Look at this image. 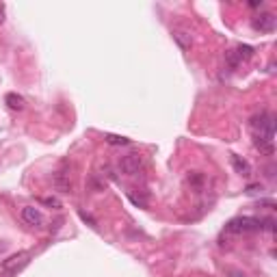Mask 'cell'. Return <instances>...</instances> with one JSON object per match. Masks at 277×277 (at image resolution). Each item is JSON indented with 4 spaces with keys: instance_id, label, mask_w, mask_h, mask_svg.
<instances>
[{
    "instance_id": "1",
    "label": "cell",
    "mask_w": 277,
    "mask_h": 277,
    "mask_svg": "<svg viewBox=\"0 0 277 277\" xmlns=\"http://www.w3.org/2000/svg\"><path fill=\"white\" fill-rule=\"evenodd\" d=\"M251 128H254L256 134H262L266 139L275 137V117L271 113H260L251 117Z\"/></svg>"
},
{
    "instance_id": "2",
    "label": "cell",
    "mask_w": 277,
    "mask_h": 277,
    "mask_svg": "<svg viewBox=\"0 0 277 277\" xmlns=\"http://www.w3.org/2000/svg\"><path fill=\"white\" fill-rule=\"evenodd\" d=\"M228 230L234 234H245V232H260L262 230V219L256 216H238V219H232L228 223Z\"/></svg>"
},
{
    "instance_id": "3",
    "label": "cell",
    "mask_w": 277,
    "mask_h": 277,
    "mask_svg": "<svg viewBox=\"0 0 277 277\" xmlns=\"http://www.w3.org/2000/svg\"><path fill=\"white\" fill-rule=\"evenodd\" d=\"M141 167H143V160H141L139 154H128L119 160V171L126 175H137Z\"/></svg>"
},
{
    "instance_id": "4",
    "label": "cell",
    "mask_w": 277,
    "mask_h": 277,
    "mask_svg": "<svg viewBox=\"0 0 277 277\" xmlns=\"http://www.w3.org/2000/svg\"><path fill=\"white\" fill-rule=\"evenodd\" d=\"M22 221L26 225H31V228H42V225L46 223V216H43V213L39 208H35V206H24Z\"/></svg>"
},
{
    "instance_id": "5",
    "label": "cell",
    "mask_w": 277,
    "mask_h": 277,
    "mask_svg": "<svg viewBox=\"0 0 277 277\" xmlns=\"http://www.w3.org/2000/svg\"><path fill=\"white\" fill-rule=\"evenodd\" d=\"M251 26H254V31H260V33H273L277 26V18L273 13H260V16L254 18Z\"/></svg>"
},
{
    "instance_id": "6",
    "label": "cell",
    "mask_w": 277,
    "mask_h": 277,
    "mask_svg": "<svg viewBox=\"0 0 277 277\" xmlns=\"http://www.w3.org/2000/svg\"><path fill=\"white\" fill-rule=\"evenodd\" d=\"M232 167H234V171L238 175H243V178H249V175H251V165L247 163L243 156L232 154Z\"/></svg>"
},
{
    "instance_id": "7",
    "label": "cell",
    "mask_w": 277,
    "mask_h": 277,
    "mask_svg": "<svg viewBox=\"0 0 277 277\" xmlns=\"http://www.w3.org/2000/svg\"><path fill=\"white\" fill-rule=\"evenodd\" d=\"M254 143H256V148H258L262 154L273 156V152H275L273 139H266V137H262V134H254Z\"/></svg>"
},
{
    "instance_id": "8",
    "label": "cell",
    "mask_w": 277,
    "mask_h": 277,
    "mask_svg": "<svg viewBox=\"0 0 277 277\" xmlns=\"http://www.w3.org/2000/svg\"><path fill=\"white\" fill-rule=\"evenodd\" d=\"M54 186H57L59 191H61V193H69V191H72V182H69L67 180V175L63 173V171H59V173H54Z\"/></svg>"
},
{
    "instance_id": "9",
    "label": "cell",
    "mask_w": 277,
    "mask_h": 277,
    "mask_svg": "<svg viewBox=\"0 0 277 277\" xmlns=\"http://www.w3.org/2000/svg\"><path fill=\"white\" fill-rule=\"evenodd\" d=\"M173 39L182 50H191V46H193V39L186 31H173Z\"/></svg>"
},
{
    "instance_id": "10",
    "label": "cell",
    "mask_w": 277,
    "mask_h": 277,
    "mask_svg": "<svg viewBox=\"0 0 277 277\" xmlns=\"http://www.w3.org/2000/svg\"><path fill=\"white\" fill-rule=\"evenodd\" d=\"M28 262V254H18V256H11L7 262H4V269H11V271H16L20 269V266H24Z\"/></svg>"
},
{
    "instance_id": "11",
    "label": "cell",
    "mask_w": 277,
    "mask_h": 277,
    "mask_svg": "<svg viewBox=\"0 0 277 277\" xmlns=\"http://www.w3.org/2000/svg\"><path fill=\"white\" fill-rule=\"evenodd\" d=\"M234 52H236V57L240 59V63H243V61H249V59L254 57V52H256V50L251 48V46H247V43H240V46L236 48Z\"/></svg>"
},
{
    "instance_id": "12",
    "label": "cell",
    "mask_w": 277,
    "mask_h": 277,
    "mask_svg": "<svg viewBox=\"0 0 277 277\" xmlns=\"http://www.w3.org/2000/svg\"><path fill=\"white\" fill-rule=\"evenodd\" d=\"M7 104H9V108H13V110H22L24 108V98L22 95H16V93H9Z\"/></svg>"
},
{
    "instance_id": "13",
    "label": "cell",
    "mask_w": 277,
    "mask_h": 277,
    "mask_svg": "<svg viewBox=\"0 0 277 277\" xmlns=\"http://www.w3.org/2000/svg\"><path fill=\"white\" fill-rule=\"evenodd\" d=\"M107 143L110 145H130V139H126V137H119V134H107Z\"/></svg>"
},
{
    "instance_id": "14",
    "label": "cell",
    "mask_w": 277,
    "mask_h": 277,
    "mask_svg": "<svg viewBox=\"0 0 277 277\" xmlns=\"http://www.w3.org/2000/svg\"><path fill=\"white\" fill-rule=\"evenodd\" d=\"M225 61H228V65H230L232 69H236V67H238V65H240V59L236 57V52H234V50H228V52H225Z\"/></svg>"
},
{
    "instance_id": "15",
    "label": "cell",
    "mask_w": 277,
    "mask_h": 277,
    "mask_svg": "<svg viewBox=\"0 0 277 277\" xmlns=\"http://www.w3.org/2000/svg\"><path fill=\"white\" fill-rule=\"evenodd\" d=\"M189 184H193V186H197L199 189V186L204 184V175H201L199 171H193V173L189 175Z\"/></svg>"
},
{
    "instance_id": "16",
    "label": "cell",
    "mask_w": 277,
    "mask_h": 277,
    "mask_svg": "<svg viewBox=\"0 0 277 277\" xmlns=\"http://www.w3.org/2000/svg\"><path fill=\"white\" fill-rule=\"evenodd\" d=\"M42 204L50 206V208H61V201H59L57 197H42Z\"/></svg>"
},
{
    "instance_id": "17",
    "label": "cell",
    "mask_w": 277,
    "mask_h": 277,
    "mask_svg": "<svg viewBox=\"0 0 277 277\" xmlns=\"http://www.w3.org/2000/svg\"><path fill=\"white\" fill-rule=\"evenodd\" d=\"M128 197H130V201H132L134 206H139V208H145V206H148V201H145V199H141V197H137V195H132V193H130Z\"/></svg>"
},
{
    "instance_id": "18",
    "label": "cell",
    "mask_w": 277,
    "mask_h": 277,
    "mask_svg": "<svg viewBox=\"0 0 277 277\" xmlns=\"http://www.w3.org/2000/svg\"><path fill=\"white\" fill-rule=\"evenodd\" d=\"M262 191H264V186H262V184H249V186H247V193H249V195L262 193Z\"/></svg>"
},
{
    "instance_id": "19",
    "label": "cell",
    "mask_w": 277,
    "mask_h": 277,
    "mask_svg": "<svg viewBox=\"0 0 277 277\" xmlns=\"http://www.w3.org/2000/svg\"><path fill=\"white\" fill-rule=\"evenodd\" d=\"M78 214H80V219H83V221H87L89 225H93V228H95V221H93V219H91V216H89L87 213H85V210H78Z\"/></svg>"
},
{
    "instance_id": "20",
    "label": "cell",
    "mask_w": 277,
    "mask_h": 277,
    "mask_svg": "<svg viewBox=\"0 0 277 277\" xmlns=\"http://www.w3.org/2000/svg\"><path fill=\"white\" fill-rule=\"evenodd\" d=\"M228 277H247V275L243 273V271H230Z\"/></svg>"
},
{
    "instance_id": "21",
    "label": "cell",
    "mask_w": 277,
    "mask_h": 277,
    "mask_svg": "<svg viewBox=\"0 0 277 277\" xmlns=\"http://www.w3.org/2000/svg\"><path fill=\"white\" fill-rule=\"evenodd\" d=\"M0 22H4V4H0Z\"/></svg>"
},
{
    "instance_id": "22",
    "label": "cell",
    "mask_w": 277,
    "mask_h": 277,
    "mask_svg": "<svg viewBox=\"0 0 277 277\" xmlns=\"http://www.w3.org/2000/svg\"><path fill=\"white\" fill-rule=\"evenodd\" d=\"M249 7L251 9H258V7H262V2H249Z\"/></svg>"
}]
</instances>
